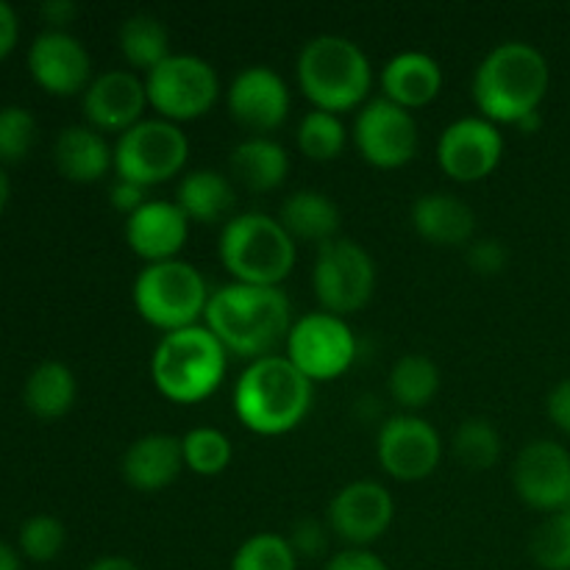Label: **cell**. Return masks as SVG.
<instances>
[{
    "mask_svg": "<svg viewBox=\"0 0 570 570\" xmlns=\"http://www.w3.org/2000/svg\"><path fill=\"white\" fill-rule=\"evenodd\" d=\"M181 451H184V468L193 471L195 476H220L228 465H232V440L228 434H223L220 429L200 426L193 429L181 438Z\"/></svg>",
    "mask_w": 570,
    "mask_h": 570,
    "instance_id": "cell-33",
    "label": "cell"
},
{
    "mask_svg": "<svg viewBox=\"0 0 570 570\" xmlns=\"http://www.w3.org/2000/svg\"><path fill=\"white\" fill-rule=\"evenodd\" d=\"M134 309L148 326L170 334L198 326L209 306V287L198 267L184 259L145 265L134 278Z\"/></svg>",
    "mask_w": 570,
    "mask_h": 570,
    "instance_id": "cell-7",
    "label": "cell"
},
{
    "mask_svg": "<svg viewBox=\"0 0 570 570\" xmlns=\"http://www.w3.org/2000/svg\"><path fill=\"white\" fill-rule=\"evenodd\" d=\"M148 106L176 126L209 115L220 100V76L206 59L173 53L145 76Z\"/></svg>",
    "mask_w": 570,
    "mask_h": 570,
    "instance_id": "cell-8",
    "label": "cell"
},
{
    "mask_svg": "<svg viewBox=\"0 0 570 570\" xmlns=\"http://www.w3.org/2000/svg\"><path fill=\"white\" fill-rule=\"evenodd\" d=\"M298 150L312 161H334L345 150L348 134L343 120L332 111L312 109L298 122Z\"/></svg>",
    "mask_w": 570,
    "mask_h": 570,
    "instance_id": "cell-32",
    "label": "cell"
},
{
    "mask_svg": "<svg viewBox=\"0 0 570 570\" xmlns=\"http://www.w3.org/2000/svg\"><path fill=\"white\" fill-rule=\"evenodd\" d=\"M451 449L468 471H490L501 460V434L488 417H468L456 426Z\"/></svg>",
    "mask_w": 570,
    "mask_h": 570,
    "instance_id": "cell-31",
    "label": "cell"
},
{
    "mask_svg": "<svg viewBox=\"0 0 570 570\" xmlns=\"http://www.w3.org/2000/svg\"><path fill=\"white\" fill-rule=\"evenodd\" d=\"M28 70L45 92L59 98L87 92L92 83V59L87 48L67 31L39 33L28 50Z\"/></svg>",
    "mask_w": 570,
    "mask_h": 570,
    "instance_id": "cell-18",
    "label": "cell"
},
{
    "mask_svg": "<svg viewBox=\"0 0 570 570\" xmlns=\"http://www.w3.org/2000/svg\"><path fill=\"white\" fill-rule=\"evenodd\" d=\"M37 139V120L22 106L0 109V161L26 159Z\"/></svg>",
    "mask_w": 570,
    "mask_h": 570,
    "instance_id": "cell-37",
    "label": "cell"
},
{
    "mask_svg": "<svg viewBox=\"0 0 570 570\" xmlns=\"http://www.w3.org/2000/svg\"><path fill=\"white\" fill-rule=\"evenodd\" d=\"M9 198H11V184H9V178H6V173L0 170V215H3Z\"/></svg>",
    "mask_w": 570,
    "mask_h": 570,
    "instance_id": "cell-47",
    "label": "cell"
},
{
    "mask_svg": "<svg viewBox=\"0 0 570 570\" xmlns=\"http://www.w3.org/2000/svg\"><path fill=\"white\" fill-rule=\"evenodd\" d=\"M17 37H20V22H17L14 9L0 0V59H6L14 50Z\"/></svg>",
    "mask_w": 570,
    "mask_h": 570,
    "instance_id": "cell-43",
    "label": "cell"
},
{
    "mask_svg": "<svg viewBox=\"0 0 570 570\" xmlns=\"http://www.w3.org/2000/svg\"><path fill=\"white\" fill-rule=\"evenodd\" d=\"M551 70L546 56L534 45L510 39L479 61L473 72V104L484 120L495 126H518L529 115H538L549 92Z\"/></svg>",
    "mask_w": 570,
    "mask_h": 570,
    "instance_id": "cell-2",
    "label": "cell"
},
{
    "mask_svg": "<svg viewBox=\"0 0 570 570\" xmlns=\"http://www.w3.org/2000/svg\"><path fill=\"white\" fill-rule=\"evenodd\" d=\"M0 570H20V557L6 543H0Z\"/></svg>",
    "mask_w": 570,
    "mask_h": 570,
    "instance_id": "cell-46",
    "label": "cell"
},
{
    "mask_svg": "<svg viewBox=\"0 0 570 570\" xmlns=\"http://www.w3.org/2000/svg\"><path fill=\"white\" fill-rule=\"evenodd\" d=\"M287 360L315 382H334L356 360L354 328L332 312H309L298 317L287 334Z\"/></svg>",
    "mask_w": 570,
    "mask_h": 570,
    "instance_id": "cell-11",
    "label": "cell"
},
{
    "mask_svg": "<svg viewBox=\"0 0 570 570\" xmlns=\"http://www.w3.org/2000/svg\"><path fill=\"white\" fill-rule=\"evenodd\" d=\"M176 204L189 223H200V226L223 223L226 226L234 217L232 212L237 206V189H234L232 178L223 176L220 170L204 167V170L187 173L178 181Z\"/></svg>",
    "mask_w": 570,
    "mask_h": 570,
    "instance_id": "cell-25",
    "label": "cell"
},
{
    "mask_svg": "<svg viewBox=\"0 0 570 570\" xmlns=\"http://www.w3.org/2000/svg\"><path fill=\"white\" fill-rule=\"evenodd\" d=\"M412 228L426 243L456 248V245H468L473 239L476 215L460 195L426 193L412 204Z\"/></svg>",
    "mask_w": 570,
    "mask_h": 570,
    "instance_id": "cell-23",
    "label": "cell"
},
{
    "mask_svg": "<svg viewBox=\"0 0 570 570\" xmlns=\"http://www.w3.org/2000/svg\"><path fill=\"white\" fill-rule=\"evenodd\" d=\"M117 42H120V53L126 65H131L134 70H142L145 76L154 67H159L167 56H173L170 31H167V26L159 17L148 14V11L128 17L120 26Z\"/></svg>",
    "mask_w": 570,
    "mask_h": 570,
    "instance_id": "cell-30",
    "label": "cell"
},
{
    "mask_svg": "<svg viewBox=\"0 0 570 570\" xmlns=\"http://www.w3.org/2000/svg\"><path fill=\"white\" fill-rule=\"evenodd\" d=\"M507 262H510V250H507V245L495 237L476 239V243H471V248H468V265H471V271L479 273V276H499L507 267Z\"/></svg>",
    "mask_w": 570,
    "mask_h": 570,
    "instance_id": "cell-39",
    "label": "cell"
},
{
    "mask_svg": "<svg viewBox=\"0 0 570 570\" xmlns=\"http://www.w3.org/2000/svg\"><path fill=\"white\" fill-rule=\"evenodd\" d=\"M228 170L248 193H273L287 181L289 156L276 139L248 137L234 145Z\"/></svg>",
    "mask_w": 570,
    "mask_h": 570,
    "instance_id": "cell-26",
    "label": "cell"
},
{
    "mask_svg": "<svg viewBox=\"0 0 570 570\" xmlns=\"http://www.w3.org/2000/svg\"><path fill=\"white\" fill-rule=\"evenodd\" d=\"M67 543V529L53 515H33L20 529V549L28 560L50 562L61 554Z\"/></svg>",
    "mask_w": 570,
    "mask_h": 570,
    "instance_id": "cell-36",
    "label": "cell"
},
{
    "mask_svg": "<svg viewBox=\"0 0 570 570\" xmlns=\"http://www.w3.org/2000/svg\"><path fill=\"white\" fill-rule=\"evenodd\" d=\"M228 371V354L220 340L198 323L165 334L150 354V379L159 395L193 406L217 393Z\"/></svg>",
    "mask_w": 570,
    "mask_h": 570,
    "instance_id": "cell-5",
    "label": "cell"
},
{
    "mask_svg": "<svg viewBox=\"0 0 570 570\" xmlns=\"http://www.w3.org/2000/svg\"><path fill=\"white\" fill-rule=\"evenodd\" d=\"M326 570H390L371 549H345L326 562Z\"/></svg>",
    "mask_w": 570,
    "mask_h": 570,
    "instance_id": "cell-41",
    "label": "cell"
},
{
    "mask_svg": "<svg viewBox=\"0 0 570 570\" xmlns=\"http://www.w3.org/2000/svg\"><path fill=\"white\" fill-rule=\"evenodd\" d=\"M529 554L543 570H570V512H551L532 532Z\"/></svg>",
    "mask_w": 570,
    "mask_h": 570,
    "instance_id": "cell-35",
    "label": "cell"
},
{
    "mask_svg": "<svg viewBox=\"0 0 570 570\" xmlns=\"http://www.w3.org/2000/svg\"><path fill=\"white\" fill-rule=\"evenodd\" d=\"M39 14L53 26V31H61V28L70 26L78 17V6L72 0H48V3H42Z\"/></svg>",
    "mask_w": 570,
    "mask_h": 570,
    "instance_id": "cell-44",
    "label": "cell"
},
{
    "mask_svg": "<svg viewBox=\"0 0 570 570\" xmlns=\"http://www.w3.org/2000/svg\"><path fill=\"white\" fill-rule=\"evenodd\" d=\"M53 161L61 176L70 181L95 184L115 170V148L95 128L70 126L56 137Z\"/></svg>",
    "mask_w": 570,
    "mask_h": 570,
    "instance_id": "cell-24",
    "label": "cell"
},
{
    "mask_svg": "<svg viewBox=\"0 0 570 570\" xmlns=\"http://www.w3.org/2000/svg\"><path fill=\"white\" fill-rule=\"evenodd\" d=\"M217 256L228 276L254 287H282L293 273L298 250L278 217L262 212L234 215L217 237Z\"/></svg>",
    "mask_w": 570,
    "mask_h": 570,
    "instance_id": "cell-6",
    "label": "cell"
},
{
    "mask_svg": "<svg viewBox=\"0 0 570 570\" xmlns=\"http://www.w3.org/2000/svg\"><path fill=\"white\" fill-rule=\"evenodd\" d=\"M504 156V134L479 117H460L438 139V165L451 181L476 184L493 176Z\"/></svg>",
    "mask_w": 570,
    "mask_h": 570,
    "instance_id": "cell-14",
    "label": "cell"
},
{
    "mask_svg": "<svg viewBox=\"0 0 570 570\" xmlns=\"http://www.w3.org/2000/svg\"><path fill=\"white\" fill-rule=\"evenodd\" d=\"M515 128H518V131H523V134H534V131H538V128H540V111H538V115H529L527 120L518 122Z\"/></svg>",
    "mask_w": 570,
    "mask_h": 570,
    "instance_id": "cell-48",
    "label": "cell"
},
{
    "mask_svg": "<svg viewBox=\"0 0 570 570\" xmlns=\"http://www.w3.org/2000/svg\"><path fill=\"white\" fill-rule=\"evenodd\" d=\"M189 159V139L181 126L170 120H142L126 134L117 137L115 145V173L122 181L139 184L150 189L165 184L184 170Z\"/></svg>",
    "mask_w": 570,
    "mask_h": 570,
    "instance_id": "cell-9",
    "label": "cell"
},
{
    "mask_svg": "<svg viewBox=\"0 0 570 570\" xmlns=\"http://www.w3.org/2000/svg\"><path fill=\"white\" fill-rule=\"evenodd\" d=\"M87 570H139V568L134 566V562L128 560V557L111 554V557H100V560H95Z\"/></svg>",
    "mask_w": 570,
    "mask_h": 570,
    "instance_id": "cell-45",
    "label": "cell"
},
{
    "mask_svg": "<svg viewBox=\"0 0 570 570\" xmlns=\"http://www.w3.org/2000/svg\"><path fill=\"white\" fill-rule=\"evenodd\" d=\"M228 570H298V557L284 534L256 532L234 551Z\"/></svg>",
    "mask_w": 570,
    "mask_h": 570,
    "instance_id": "cell-34",
    "label": "cell"
},
{
    "mask_svg": "<svg viewBox=\"0 0 570 570\" xmlns=\"http://www.w3.org/2000/svg\"><path fill=\"white\" fill-rule=\"evenodd\" d=\"M312 287L323 312L354 315L365 309L376 293V262L360 243L337 237L317 248Z\"/></svg>",
    "mask_w": 570,
    "mask_h": 570,
    "instance_id": "cell-10",
    "label": "cell"
},
{
    "mask_svg": "<svg viewBox=\"0 0 570 570\" xmlns=\"http://www.w3.org/2000/svg\"><path fill=\"white\" fill-rule=\"evenodd\" d=\"M376 456L384 473L399 482H421L438 471L443 460V440L423 417L395 415L379 429Z\"/></svg>",
    "mask_w": 570,
    "mask_h": 570,
    "instance_id": "cell-13",
    "label": "cell"
},
{
    "mask_svg": "<svg viewBox=\"0 0 570 570\" xmlns=\"http://www.w3.org/2000/svg\"><path fill=\"white\" fill-rule=\"evenodd\" d=\"M395 501L384 484L360 479L337 490L328 504V529L351 549H367L393 527Z\"/></svg>",
    "mask_w": 570,
    "mask_h": 570,
    "instance_id": "cell-16",
    "label": "cell"
},
{
    "mask_svg": "<svg viewBox=\"0 0 570 570\" xmlns=\"http://www.w3.org/2000/svg\"><path fill=\"white\" fill-rule=\"evenodd\" d=\"M328 534H332V529H328L326 523L315 521V518H301V521H295L287 540L298 560L301 557L317 560V557H323L328 551Z\"/></svg>",
    "mask_w": 570,
    "mask_h": 570,
    "instance_id": "cell-38",
    "label": "cell"
},
{
    "mask_svg": "<svg viewBox=\"0 0 570 570\" xmlns=\"http://www.w3.org/2000/svg\"><path fill=\"white\" fill-rule=\"evenodd\" d=\"M148 109L145 81L131 70H109L92 78L83 92V117L89 128L100 134H126L137 122H142Z\"/></svg>",
    "mask_w": 570,
    "mask_h": 570,
    "instance_id": "cell-19",
    "label": "cell"
},
{
    "mask_svg": "<svg viewBox=\"0 0 570 570\" xmlns=\"http://www.w3.org/2000/svg\"><path fill=\"white\" fill-rule=\"evenodd\" d=\"M295 78L315 109L343 115L356 109L373 89V67L365 50L348 37L321 33L301 48Z\"/></svg>",
    "mask_w": 570,
    "mask_h": 570,
    "instance_id": "cell-4",
    "label": "cell"
},
{
    "mask_svg": "<svg viewBox=\"0 0 570 570\" xmlns=\"http://www.w3.org/2000/svg\"><path fill=\"white\" fill-rule=\"evenodd\" d=\"M293 304L282 287H254L232 282L215 289L204 326L220 340L226 354L256 362L273 356L293 328Z\"/></svg>",
    "mask_w": 570,
    "mask_h": 570,
    "instance_id": "cell-1",
    "label": "cell"
},
{
    "mask_svg": "<svg viewBox=\"0 0 570 570\" xmlns=\"http://www.w3.org/2000/svg\"><path fill=\"white\" fill-rule=\"evenodd\" d=\"M440 387H443V373H440L438 362L432 356L404 354L390 367V399L399 406H404V410H410V415L415 410H423V406L432 404L438 399Z\"/></svg>",
    "mask_w": 570,
    "mask_h": 570,
    "instance_id": "cell-28",
    "label": "cell"
},
{
    "mask_svg": "<svg viewBox=\"0 0 570 570\" xmlns=\"http://www.w3.org/2000/svg\"><path fill=\"white\" fill-rule=\"evenodd\" d=\"M546 412H549L551 423L562 432L570 434V379H562L546 401Z\"/></svg>",
    "mask_w": 570,
    "mask_h": 570,
    "instance_id": "cell-42",
    "label": "cell"
},
{
    "mask_svg": "<svg viewBox=\"0 0 570 570\" xmlns=\"http://www.w3.org/2000/svg\"><path fill=\"white\" fill-rule=\"evenodd\" d=\"M312 395L315 384L287 356H262L234 384V415L259 438H282L306 421Z\"/></svg>",
    "mask_w": 570,
    "mask_h": 570,
    "instance_id": "cell-3",
    "label": "cell"
},
{
    "mask_svg": "<svg viewBox=\"0 0 570 570\" xmlns=\"http://www.w3.org/2000/svg\"><path fill=\"white\" fill-rule=\"evenodd\" d=\"M189 237V220L176 200H148L126 217V243L148 265L178 259Z\"/></svg>",
    "mask_w": 570,
    "mask_h": 570,
    "instance_id": "cell-20",
    "label": "cell"
},
{
    "mask_svg": "<svg viewBox=\"0 0 570 570\" xmlns=\"http://www.w3.org/2000/svg\"><path fill=\"white\" fill-rule=\"evenodd\" d=\"M76 376L61 362H42L26 382V406L39 421L65 417L76 404Z\"/></svg>",
    "mask_w": 570,
    "mask_h": 570,
    "instance_id": "cell-29",
    "label": "cell"
},
{
    "mask_svg": "<svg viewBox=\"0 0 570 570\" xmlns=\"http://www.w3.org/2000/svg\"><path fill=\"white\" fill-rule=\"evenodd\" d=\"M109 200H111V206L120 212V215L131 217L134 212L142 209V206L148 204V189L139 187V184H131V181H122V178H117V181L111 184V189H109Z\"/></svg>",
    "mask_w": 570,
    "mask_h": 570,
    "instance_id": "cell-40",
    "label": "cell"
},
{
    "mask_svg": "<svg viewBox=\"0 0 570 570\" xmlns=\"http://www.w3.org/2000/svg\"><path fill=\"white\" fill-rule=\"evenodd\" d=\"M379 83H382V98L393 100L401 109L415 111L443 92V67L434 56L404 50L382 67Z\"/></svg>",
    "mask_w": 570,
    "mask_h": 570,
    "instance_id": "cell-22",
    "label": "cell"
},
{
    "mask_svg": "<svg viewBox=\"0 0 570 570\" xmlns=\"http://www.w3.org/2000/svg\"><path fill=\"white\" fill-rule=\"evenodd\" d=\"M340 220V206L317 189H298L278 209V223L287 228L289 237L304 243L326 245L337 239Z\"/></svg>",
    "mask_w": 570,
    "mask_h": 570,
    "instance_id": "cell-27",
    "label": "cell"
},
{
    "mask_svg": "<svg viewBox=\"0 0 570 570\" xmlns=\"http://www.w3.org/2000/svg\"><path fill=\"white\" fill-rule=\"evenodd\" d=\"M421 131L412 111L387 98H373L356 111L354 145L362 159L379 170H399L417 154Z\"/></svg>",
    "mask_w": 570,
    "mask_h": 570,
    "instance_id": "cell-12",
    "label": "cell"
},
{
    "mask_svg": "<svg viewBox=\"0 0 570 570\" xmlns=\"http://www.w3.org/2000/svg\"><path fill=\"white\" fill-rule=\"evenodd\" d=\"M184 471L181 440L173 434L156 432L134 440L120 462L122 482L137 493H161L170 488Z\"/></svg>",
    "mask_w": 570,
    "mask_h": 570,
    "instance_id": "cell-21",
    "label": "cell"
},
{
    "mask_svg": "<svg viewBox=\"0 0 570 570\" xmlns=\"http://www.w3.org/2000/svg\"><path fill=\"white\" fill-rule=\"evenodd\" d=\"M289 104L293 98H289L287 81L282 78V72L267 65L245 67L226 89L228 115L254 137H267L271 131H278L287 122Z\"/></svg>",
    "mask_w": 570,
    "mask_h": 570,
    "instance_id": "cell-15",
    "label": "cell"
},
{
    "mask_svg": "<svg viewBox=\"0 0 570 570\" xmlns=\"http://www.w3.org/2000/svg\"><path fill=\"white\" fill-rule=\"evenodd\" d=\"M518 499L540 512H560L570 501V451L554 440L523 445L512 465Z\"/></svg>",
    "mask_w": 570,
    "mask_h": 570,
    "instance_id": "cell-17",
    "label": "cell"
}]
</instances>
